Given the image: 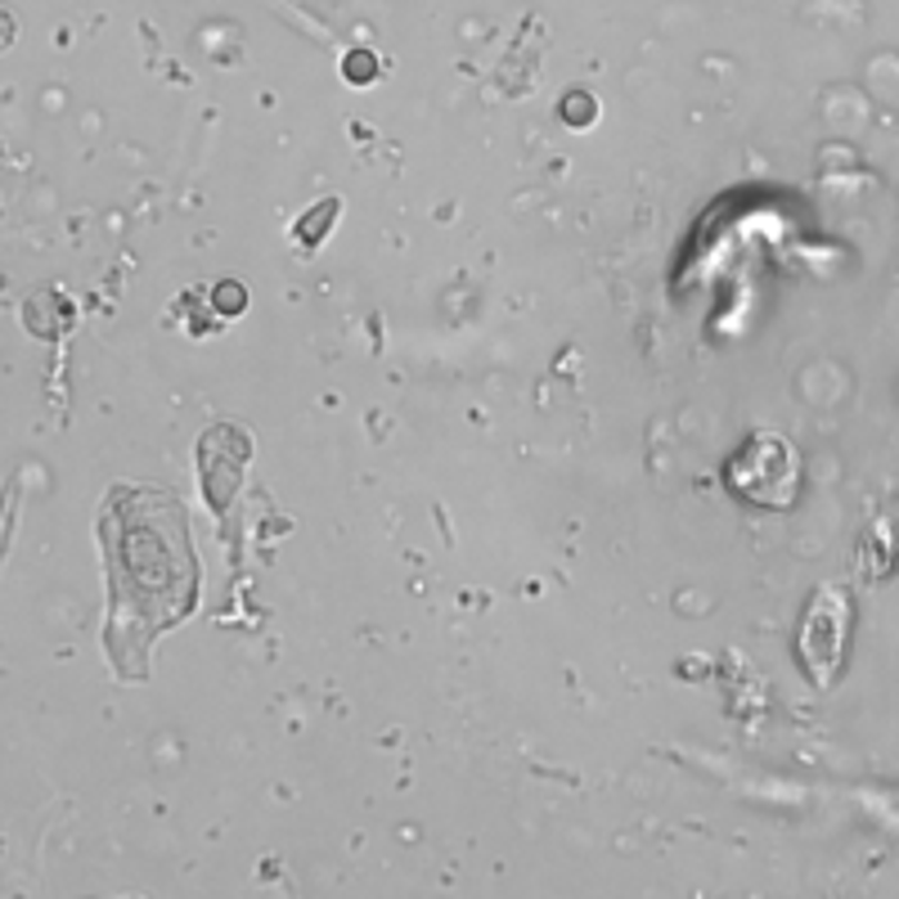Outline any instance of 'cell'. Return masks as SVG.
Returning <instances> with one entry per match:
<instances>
[{
	"label": "cell",
	"instance_id": "obj_1",
	"mask_svg": "<svg viewBox=\"0 0 899 899\" xmlns=\"http://www.w3.org/2000/svg\"><path fill=\"white\" fill-rule=\"evenodd\" d=\"M846 630H850V603L846 594L832 585V590H819L810 612H806V630H801V661L806 670L814 674V684H828L837 674V661H841V648H846Z\"/></svg>",
	"mask_w": 899,
	"mask_h": 899
},
{
	"label": "cell",
	"instance_id": "obj_2",
	"mask_svg": "<svg viewBox=\"0 0 899 899\" xmlns=\"http://www.w3.org/2000/svg\"><path fill=\"white\" fill-rule=\"evenodd\" d=\"M343 72H347V81H352V86H369V81L378 77V63H374V55H369V50H352V55H347V63H343Z\"/></svg>",
	"mask_w": 899,
	"mask_h": 899
},
{
	"label": "cell",
	"instance_id": "obj_3",
	"mask_svg": "<svg viewBox=\"0 0 899 899\" xmlns=\"http://www.w3.org/2000/svg\"><path fill=\"white\" fill-rule=\"evenodd\" d=\"M562 118H567V122H594V99L590 95H567V99H562Z\"/></svg>",
	"mask_w": 899,
	"mask_h": 899
}]
</instances>
